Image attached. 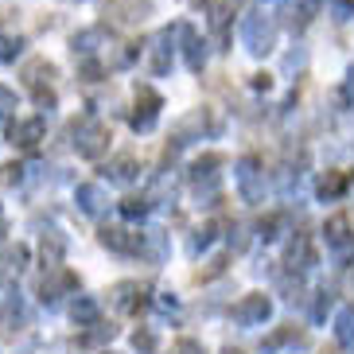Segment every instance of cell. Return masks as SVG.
<instances>
[{
	"mask_svg": "<svg viewBox=\"0 0 354 354\" xmlns=\"http://www.w3.org/2000/svg\"><path fill=\"white\" fill-rule=\"evenodd\" d=\"M109 125L94 121V117H82V121H74V148H78V156L86 160H97L109 148Z\"/></svg>",
	"mask_w": 354,
	"mask_h": 354,
	"instance_id": "obj_1",
	"label": "cell"
},
{
	"mask_svg": "<svg viewBox=\"0 0 354 354\" xmlns=\"http://www.w3.org/2000/svg\"><path fill=\"white\" fill-rule=\"evenodd\" d=\"M241 39H245V47H250L253 55H269L272 43H277V24L269 20V16H245V24H241Z\"/></svg>",
	"mask_w": 354,
	"mask_h": 354,
	"instance_id": "obj_2",
	"label": "cell"
},
{
	"mask_svg": "<svg viewBox=\"0 0 354 354\" xmlns=\"http://www.w3.org/2000/svg\"><path fill=\"white\" fill-rule=\"evenodd\" d=\"M66 292H78V277H74L71 269H63V265H51L47 277L39 281V300L43 304H59Z\"/></svg>",
	"mask_w": 354,
	"mask_h": 354,
	"instance_id": "obj_3",
	"label": "cell"
},
{
	"mask_svg": "<svg viewBox=\"0 0 354 354\" xmlns=\"http://www.w3.org/2000/svg\"><path fill=\"white\" fill-rule=\"evenodd\" d=\"M238 191L245 203H261V195H265V171H261L257 156H245L238 164Z\"/></svg>",
	"mask_w": 354,
	"mask_h": 354,
	"instance_id": "obj_4",
	"label": "cell"
},
{
	"mask_svg": "<svg viewBox=\"0 0 354 354\" xmlns=\"http://www.w3.org/2000/svg\"><path fill=\"white\" fill-rule=\"evenodd\" d=\"M272 312V304L265 292H250V296H241L238 308H234V319L241 323V327H257V323H265Z\"/></svg>",
	"mask_w": 354,
	"mask_h": 354,
	"instance_id": "obj_5",
	"label": "cell"
},
{
	"mask_svg": "<svg viewBox=\"0 0 354 354\" xmlns=\"http://www.w3.org/2000/svg\"><path fill=\"white\" fill-rule=\"evenodd\" d=\"M160 105H164V97H160L152 86H140V90H136V113H133V129H136V133H148V129L156 125Z\"/></svg>",
	"mask_w": 354,
	"mask_h": 354,
	"instance_id": "obj_6",
	"label": "cell"
},
{
	"mask_svg": "<svg viewBox=\"0 0 354 354\" xmlns=\"http://www.w3.org/2000/svg\"><path fill=\"white\" fill-rule=\"evenodd\" d=\"M145 296H148V288L140 281H121V284H113V288H109L113 308H117V312H125V315L140 312V308H145Z\"/></svg>",
	"mask_w": 354,
	"mask_h": 354,
	"instance_id": "obj_7",
	"label": "cell"
},
{
	"mask_svg": "<svg viewBox=\"0 0 354 354\" xmlns=\"http://www.w3.org/2000/svg\"><path fill=\"white\" fill-rule=\"evenodd\" d=\"M24 327H28V304L12 296L8 304H0V339H16Z\"/></svg>",
	"mask_w": 354,
	"mask_h": 354,
	"instance_id": "obj_8",
	"label": "cell"
},
{
	"mask_svg": "<svg viewBox=\"0 0 354 354\" xmlns=\"http://www.w3.org/2000/svg\"><path fill=\"white\" fill-rule=\"evenodd\" d=\"M97 241L113 253H140V234H133V230H125V226H102Z\"/></svg>",
	"mask_w": 354,
	"mask_h": 354,
	"instance_id": "obj_9",
	"label": "cell"
},
{
	"mask_svg": "<svg viewBox=\"0 0 354 354\" xmlns=\"http://www.w3.org/2000/svg\"><path fill=\"white\" fill-rule=\"evenodd\" d=\"M12 145L16 148H35L47 136V125H43V117H24V121H16V125L8 129Z\"/></svg>",
	"mask_w": 354,
	"mask_h": 354,
	"instance_id": "obj_10",
	"label": "cell"
},
{
	"mask_svg": "<svg viewBox=\"0 0 354 354\" xmlns=\"http://www.w3.org/2000/svg\"><path fill=\"white\" fill-rule=\"evenodd\" d=\"M214 129H218V121H214V117L207 113V109H198V113H191V117H183V121H179V129H176V145H187L191 140V133H214Z\"/></svg>",
	"mask_w": 354,
	"mask_h": 354,
	"instance_id": "obj_11",
	"label": "cell"
},
{
	"mask_svg": "<svg viewBox=\"0 0 354 354\" xmlns=\"http://www.w3.org/2000/svg\"><path fill=\"white\" fill-rule=\"evenodd\" d=\"M176 35H179V24L176 28H167V32H160L156 47H152V74L171 71V47H176Z\"/></svg>",
	"mask_w": 354,
	"mask_h": 354,
	"instance_id": "obj_12",
	"label": "cell"
},
{
	"mask_svg": "<svg viewBox=\"0 0 354 354\" xmlns=\"http://www.w3.org/2000/svg\"><path fill=\"white\" fill-rule=\"evenodd\" d=\"M148 12V0H109L105 16H113L117 24H136Z\"/></svg>",
	"mask_w": 354,
	"mask_h": 354,
	"instance_id": "obj_13",
	"label": "cell"
},
{
	"mask_svg": "<svg viewBox=\"0 0 354 354\" xmlns=\"http://www.w3.org/2000/svg\"><path fill=\"white\" fill-rule=\"evenodd\" d=\"M136 171H140V164H136V156H133V152H125V156H117L113 164L105 167V176L113 179V183H133V179H136Z\"/></svg>",
	"mask_w": 354,
	"mask_h": 354,
	"instance_id": "obj_14",
	"label": "cell"
},
{
	"mask_svg": "<svg viewBox=\"0 0 354 354\" xmlns=\"http://www.w3.org/2000/svg\"><path fill=\"white\" fill-rule=\"evenodd\" d=\"M63 253H66V238H63V234H43L39 257H43L47 269H51V265H63Z\"/></svg>",
	"mask_w": 354,
	"mask_h": 354,
	"instance_id": "obj_15",
	"label": "cell"
},
{
	"mask_svg": "<svg viewBox=\"0 0 354 354\" xmlns=\"http://www.w3.org/2000/svg\"><path fill=\"white\" fill-rule=\"evenodd\" d=\"M78 207H82L86 214H102L105 210V191L97 187V183H82V187H78Z\"/></svg>",
	"mask_w": 354,
	"mask_h": 354,
	"instance_id": "obj_16",
	"label": "cell"
},
{
	"mask_svg": "<svg viewBox=\"0 0 354 354\" xmlns=\"http://www.w3.org/2000/svg\"><path fill=\"white\" fill-rule=\"evenodd\" d=\"M284 261H288L292 269H296V265H300V269L315 265V253H312V245H308V234H296V241L288 245V257H284Z\"/></svg>",
	"mask_w": 354,
	"mask_h": 354,
	"instance_id": "obj_17",
	"label": "cell"
},
{
	"mask_svg": "<svg viewBox=\"0 0 354 354\" xmlns=\"http://www.w3.org/2000/svg\"><path fill=\"white\" fill-rule=\"evenodd\" d=\"M55 78V66L47 63V59H32V63L24 66V82L32 86V90H39L43 82H51Z\"/></svg>",
	"mask_w": 354,
	"mask_h": 354,
	"instance_id": "obj_18",
	"label": "cell"
},
{
	"mask_svg": "<svg viewBox=\"0 0 354 354\" xmlns=\"http://www.w3.org/2000/svg\"><path fill=\"white\" fill-rule=\"evenodd\" d=\"M179 35H183V47H187V66H191V71H203V59H207V51H203V39L191 32L187 24H183V32H179Z\"/></svg>",
	"mask_w": 354,
	"mask_h": 354,
	"instance_id": "obj_19",
	"label": "cell"
},
{
	"mask_svg": "<svg viewBox=\"0 0 354 354\" xmlns=\"http://www.w3.org/2000/svg\"><path fill=\"white\" fill-rule=\"evenodd\" d=\"M214 167H222V156H218V152H207V156H198L195 164H191V179H195V183L214 179Z\"/></svg>",
	"mask_w": 354,
	"mask_h": 354,
	"instance_id": "obj_20",
	"label": "cell"
},
{
	"mask_svg": "<svg viewBox=\"0 0 354 354\" xmlns=\"http://www.w3.org/2000/svg\"><path fill=\"white\" fill-rule=\"evenodd\" d=\"M315 191H319V198H339L346 191V176H343V171H327Z\"/></svg>",
	"mask_w": 354,
	"mask_h": 354,
	"instance_id": "obj_21",
	"label": "cell"
},
{
	"mask_svg": "<svg viewBox=\"0 0 354 354\" xmlns=\"http://www.w3.org/2000/svg\"><path fill=\"white\" fill-rule=\"evenodd\" d=\"M323 234H327V245H343V241L351 238V222H346L343 214H335V218L323 226Z\"/></svg>",
	"mask_w": 354,
	"mask_h": 354,
	"instance_id": "obj_22",
	"label": "cell"
},
{
	"mask_svg": "<svg viewBox=\"0 0 354 354\" xmlns=\"http://www.w3.org/2000/svg\"><path fill=\"white\" fill-rule=\"evenodd\" d=\"M71 315H74V323H78V327H86V323H94V319H97V300H90V296H82V300H74Z\"/></svg>",
	"mask_w": 354,
	"mask_h": 354,
	"instance_id": "obj_23",
	"label": "cell"
},
{
	"mask_svg": "<svg viewBox=\"0 0 354 354\" xmlns=\"http://www.w3.org/2000/svg\"><path fill=\"white\" fill-rule=\"evenodd\" d=\"M230 12H234V4H230V0H218V4L210 8V28L218 32V39H226V24H230Z\"/></svg>",
	"mask_w": 354,
	"mask_h": 354,
	"instance_id": "obj_24",
	"label": "cell"
},
{
	"mask_svg": "<svg viewBox=\"0 0 354 354\" xmlns=\"http://www.w3.org/2000/svg\"><path fill=\"white\" fill-rule=\"evenodd\" d=\"M335 339L339 343H354V308H343L335 319Z\"/></svg>",
	"mask_w": 354,
	"mask_h": 354,
	"instance_id": "obj_25",
	"label": "cell"
},
{
	"mask_svg": "<svg viewBox=\"0 0 354 354\" xmlns=\"http://www.w3.org/2000/svg\"><path fill=\"white\" fill-rule=\"evenodd\" d=\"M86 327H90V331H86L82 335V343L86 346H97V343H105V339H113V335H117V327H105V323H86Z\"/></svg>",
	"mask_w": 354,
	"mask_h": 354,
	"instance_id": "obj_26",
	"label": "cell"
},
{
	"mask_svg": "<svg viewBox=\"0 0 354 354\" xmlns=\"http://www.w3.org/2000/svg\"><path fill=\"white\" fill-rule=\"evenodd\" d=\"M24 261H28V250L24 245H16V250L4 253V265H0V277H12V272L24 269Z\"/></svg>",
	"mask_w": 354,
	"mask_h": 354,
	"instance_id": "obj_27",
	"label": "cell"
},
{
	"mask_svg": "<svg viewBox=\"0 0 354 354\" xmlns=\"http://www.w3.org/2000/svg\"><path fill=\"white\" fill-rule=\"evenodd\" d=\"M121 214H125V218H145L148 214V198L140 195H129V198H121Z\"/></svg>",
	"mask_w": 354,
	"mask_h": 354,
	"instance_id": "obj_28",
	"label": "cell"
},
{
	"mask_svg": "<svg viewBox=\"0 0 354 354\" xmlns=\"http://www.w3.org/2000/svg\"><path fill=\"white\" fill-rule=\"evenodd\" d=\"M20 179H24V167L20 164H4V167H0V187H16Z\"/></svg>",
	"mask_w": 354,
	"mask_h": 354,
	"instance_id": "obj_29",
	"label": "cell"
},
{
	"mask_svg": "<svg viewBox=\"0 0 354 354\" xmlns=\"http://www.w3.org/2000/svg\"><path fill=\"white\" fill-rule=\"evenodd\" d=\"M133 346H136V351H145V354H152V351H156V335L148 331V327H140V331L133 335Z\"/></svg>",
	"mask_w": 354,
	"mask_h": 354,
	"instance_id": "obj_30",
	"label": "cell"
},
{
	"mask_svg": "<svg viewBox=\"0 0 354 354\" xmlns=\"http://www.w3.org/2000/svg\"><path fill=\"white\" fill-rule=\"evenodd\" d=\"M20 55V39H12V35H0V63H12Z\"/></svg>",
	"mask_w": 354,
	"mask_h": 354,
	"instance_id": "obj_31",
	"label": "cell"
},
{
	"mask_svg": "<svg viewBox=\"0 0 354 354\" xmlns=\"http://www.w3.org/2000/svg\"><path fill=\"white\" fill-rule=\"evenodd\" d=\"M210 238H214V226H203V230H195V238H191V253L207 250V245H210Z\"/></svg>",
	"mask_w": 354,
	"mask_h": 354,
	"instance_id": "obj_32",
	"label": "cell"
},
{
	"mask_svg": "<svg viewBox=\"0 0 354 354\" xmlns=\"http://www.w3.org/2000/svg\"><path fill=\"white\" fill-rule=\"evenodd\" d=\"M12 113H16V94L8 86H0V117H12Z\"/></svg>",
	"mask_w": 354,
	"mask_h": 354,
	"instance_id": "obj_33",
	"label": "cell"
},
{
	"mask_svg": "<svg viewBox=\"0 0 354 354\" xmlns=\"http://www.w3.org/2000/svg\"><path fill=\"white\" fill-rule=\"evenodd\" d=\"M277 226H281V214H269V218L261 222V238L272 241V238H277Z\"/></svg>",
	"mask_w": 354,
	"mask_h": 354,
	"instance_id": "obj_34",
	"label": "cell"
},
{
	"mask_svg": "<svg viewBox=\"0 0 354 354\" xmlns=\"http://www.w3.org/2000/svg\"><path fill=\"white\" fill-rule=\"evenodd\" d=\"M97 78H102V63L86 59V63H82V82H97Z\"/></svg>",
	"mask_w": 354,
	"mask_h": 354,
	"instance_id": "obj_35",
	"label": "cell"
},
{
	"mask_svg": "<svg viewBox=\"0 0 354 354\" xmlns=\"http://www.w3.org/2000/svg\"><path fill=\"white\" fill-rule=\"evenodd\" d=\"M176 354H207V351H203V343H195V339H179Z\"/></svg>",
	"mask_w": 354,
	"mask_h": 354,
	"instance_id": "obj_36",
	"label": "cell"
},
{
	"mask_svg": "<svg viewBox=\"0 0 354 354\" xmlns=\"http://www.w3.org/2000/svg\"><path fill=\"white\" fill-rule=\"evenodd\" d=\"M35 105H39V109H55V94L47 90V86H39V90H35Z\"/></svg>",
	"mask_w": 354,
	"mask_h": 354,
	"instance_id": "obj_37",
	"label": "cell"
},
{
	"mask_svg": "<svg viewBox=\"0 0 354 354\" xmlns=\"http://www.w3.org/2000/svg\"><path fill=\"white\" fill-rule=\"evenodd\" d=\"M327 312H331V296H327V292H319V304H315V319H323Z\"/></svg>",
	"mask_w": 354,
	"mask_h": 354,
	"instance_id": "obj_38",
	"label": "cell"
},
{
	"mask_svg": "<svg viewBox=\"0 0 354 354\" xmlns=\"http://www.w3.org/2000/svg\"><path fill=\"white\" fill-rule=\"evenodd\" d=\"M269 86H272L269 74H253V90H269Z\"/></svg>",
	"mask_w": 354,
	"mask_h": 354,
	"instance_id": "obj_39",
	"label": "cell"
},
{
	"mask_svg": "<svg viewBox=\"0 0 354 354\" xmlns=\"http://www.w3.org/2000/svg\"><path fill=\"white\" fill-rule=\"evenodd\" d=\"M346 97H354V66H351V74H346Z\"/></svg>",
	"mask_w": 354,
	"mask_h": 354,
	"instance_id": "obj_40",
	"label": "cell"
},
{
	"mask_svg": "<svg viewBox=\"0 0 354 354\" xmlns=\"http://www.w3.org/2000/svg\"><path fill=\"white\" fill-rule=\"evenodd\" d=\"M222 354H241V351H234V346H226V351H222Z\"/></svg>",
	"mask_w": 354,
	"mask_h": 354,
	"instance_id": "obj_41",
	"label": "cell"
},
{
	"mask_svg": "<svg viewBox=\"0 0 354 354\" xmlns=\"http://www.w3.org/2000/svg\"><path fill=\"white\" fill-rule=\"evenodd\" d=\"M195 4H203V0H195Z\"/></svg>",
	"mask_w": 354,
	"mask_h": 354,
	"instance_id": "obj_42",
	"label": "cell"
},
{
	"mask_svg": "<svg viewBox=\"0 0 354 354\" xmlns=\"http://www.w3.org/2000/svg\"><path fill=\"white\" fill-rule=\"evenodd\" d=\"M105 354H113V351H105Z\"/></svg>",
	"mask_w": 354,
	"mask_h": 354,
	"instance_id": "obj_43",
	"label": "cell"
},
{
	"mask_svg": "<svg viewBox=\"0 0 354 354\" xmlns=\"http://www.w3.org/2000/svg\"><path fill=\"white\" fill-rule=\"evenodd\" d=\"M0 234H4V230H0Z\"/></svg>",
	"mask_w": 354,
	"mask_h": 354,
	"instance_id": "obj_44",
	"label": "cell"
},
{
	"mask_svg": "<svg viewBox=\"0 0 354 354\" xmlns=\"http://www.w3.org/2000/svg\"><path fill=\"white\" fill-rule=\"evenodd\" d=\"M0 281H4V277H0Z\"/></svg>",
	"mask_w": 354,
	"mask_h": 354,
	"instance_id": "obj_45",
	"label": "cell"
}]
</instances>
